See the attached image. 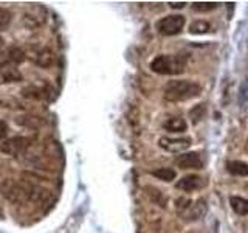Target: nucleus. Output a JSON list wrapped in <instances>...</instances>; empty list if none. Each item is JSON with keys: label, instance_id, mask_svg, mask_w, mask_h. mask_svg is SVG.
Masks as SVG:
<instances>
[{"label": "nucleus", "instance_id": "7", "mask_svg": "<svg viewBox=\"0 0 248 233\" xmlns=\"http://www.w3.org/2000/svg\"><path fill=\"white\" fill-rule=\"evenodd\" d=\"M25 61V51L19 47H8V49H0V67L5 66H17Z\"/></svg>", "mask_w": 248, "mask_h": 233}, {"label": "nucleus", "instance_id": "18", "mask_svg": "<svg viewBox=\"0 0 248 233\" xmlns=\"http://www.w3.org/2000/svg\"><path fill=\"white\" fill-rule=\"evenodd\" d=\"M36 62L41 67H48L51 62H53V53L50 51V50H44V51H41L39 53V56H37V59H36Z\"/></svg>", "mask_w": 248, "mask_h": 233}, {"label": "nucleus", "instance_id": "23", "mask_svg": "<svg viewBox=\"0 0 248 233\" xmlns=\"http://www.w3.org/2000/svg\"><path fill=\"white\" fill-rule=\"evenodd\" d=\"M6 134H8V126L3 121H0V138H5Z\"/></svg>", "mask_w": 248, "mask_h": 233}, {"label": "nucleus", "instance_id": "13", "mask_svg": "<svg viewBox=\"0 0 248 233\" xmlns=\"http://www.w3.org/2000/svg\"><path fill=\"white\" fill-rule=\"evenodd\" d=\"M16 123L20 124V126L30 128V129H37L44 124L41 116H34V115H20L16 118Z\"/></svg>", "mask_w": 248, "mask_h": 233}, {"label": "nucleus", "instance_id": "3", "mask_svg": "<svg viewBox=\"0 0 248 233\" xmlns=\"http://www.w3.org/2000/svg\"><path fill=\"white\" fill-rule=\"evenodd\" d=\"M186 62L182 54H160L151 62V70L158 75H180L186 70Z\"/></svg>", "mask_w": 248, "mask_h": 233}, {"label": "nucleus", "instance_id": "17", "mask_svg": "<svg viewBox=\"0 0 248 233\" xmlns=\"http://www.w3.org/2000/svg\"><path fill=\"white\" fill-rule=\"evenodd\" d=\"M219 6L217 2H194L191 3V8L194 11H199V13H208V11H213L216 8Z\"/></svg>", "mask_w": 248, "mask_h": 233}, {"label": "nucleus", "instance_id": "21", "mask_svg": "<svg viewBox=\"0 0 248 233\" xmlns=\"http://www.w3.org/2000/svg\"><path fill=\"white\" fill-rule=\"evenodd\" d=\"M203 112H205L203 104H197V106L194 107L192 111L189 112V116L192 118V123H194V124H197V123H199V120L202 118V115H203Z\"/></svg>", "mask_w": 248, "mask_h": 233}, {"label": "nucleus", "instance_id": "14", "mask_svg": "<svg viewBox=\"0 0 248 233\" xmlns=\"http://www.w3.org/2000/svg\"><path fill=\"white\" fill-rule=\"evenodd\" d=\"M163 128L169 132H185L186 128H188V124H186V121L180 118V116H172V118H168L163 123Z\"/></svg>", "mask_w": 248, "mask_h": 233}, {"label": "nucleus", "instance_id": "20", "mask_svg": "<svg viewBox=\"0 0 248 233\" xmlns=\"http://www.w3.org/2000/svg\"><path fill=\"white\" fill-rule=\"evenodd\" d=\"M22 95L25 97V98H31V100H41V97H42V90H41V89H37V87H34V85H30V87H27V89H23V90H22Z\"/></svg>", "mask_w": 248, "mask_h": 233}, {"label": "nucleus", "instance_id": "19", "mask_svg": "<svg viewBox=\"0 0 248 233\" xmlns=\"http://www.w3.org/2000/svg\"><path fill=\"white\" fill-rule=\"evenodd\" d=\"M11 19H13L11 11L6 10V8H0V30L8 28V25L11 23Z\"/></svg>", "mask_w": 248, "mask_h": 233}, {"label": "nucleus", "instance_id": "8", "mask_svg": "<svg viewBox=\"0 0 248 233\" xmlns=\"http://www.w3.org/2000/svg\"><path fill=\"white\" fill-rule=\"evenodd\" d=\"M175 163L182 169H200L203 166V160L199 152H183L175 159Z\"/></svg>", "mask_w": 248, "mask_h": 233}, {"label": "nucleus", "instance_id": "24", "mask_svg": "<svg viewBox=\"0 0 248 233\" xmlns=\"http://www.w3.org/2000/svg\"><path fill=\"white\" fill-rule=\"evenodd\" d=\"M169 5L172 6V8H183L186 3L185 2H178V3H174V2H169Z\"/></svg>", "mask_w": 248, "mask_h": 233}, {"label": "nucleus", "instance_id": "22", "mask_svg": "<svg viewBox=\"0 0 248 233\" xmlns=\"http://www.w3.org/2000/svg\"><path fill=\"white\" fill-rule=\"evenodd\" d=\"M239 98H240V101H248V76L244 80V83L240 84Z\"/></svg>", "mask_w": 248, "mask_h": 233}, {"label": "nucleus", "instance_id": "9", "mask_svg": "<svg viewBox=\"0 0 248 233\" xmlns=\"http://www.w3.org/2000/svg\"><path fill=\"white\" fill-rule=\"evenodd\" d=\"M175 186L178 190H183V191H196L203 186V179L197 174H189V176L182 177L180 181L175 183Z\"/></svg>", "mask_w": 248, "mask_h": 233}, {"label": "nucleus", "instance_id": "16", "mask_svg": "<svg viewBox=\"0 0 248 233\" xmlns=\"http://www.w3.org/2000/svg\"><path fill=\"white\" fill-rule=\"evenodd\" d=\"M152 176L160 179V181L170 182V181H174V179H175L177 173H175L174 169H170V168H158V169L152 171Z\"/></svg>", "mask_w": 248, "mask_h": 233}, {"label": "nucleus", "instance_id": "11", "mask_svg": "<svg viewBox=\"0 0 248 233\" xmlns=\"http://www.w3.org/2000/svg\"><path fill=\"white\" fill-rule=\"evenodd\" d=\"M227 171L231 176L247 177L248 176V163L240 162V160H230V162H227Z\"/></svg>", "mask_w": 248, "mask_h": 233}, {"label": "nucleus", "instance_id": "12", "mask_svg": "<svg viewBox=\"0 0 248 233\" xmlns=\"http://www.w3.org/2000/svg\"><path fill=\"white\" fill-rule=\"evenodd\" d=\"M230 205L232 212L239 216H248V199L240 198V196H231L230 198Z\"/></svg>", "mask_w": 248, "mask_h": 233}, {"label": "nucleus", "instance_id": "25", "mask_svg": "<svg viewBox=\"0 0 248 233\" xmlns=\"http://www.w3.org/2000/svg\"><path fill=\"white\" fill-rule=\"evenodd\" d=\"M3 44H5V41H3V37H2V36H0V49H2V47H3Z\"/></svg>", "mask_w": 248, "mask_h": 233}, {"label": "nucleus", "instance_id": "2", "mask_svg": "<svg viewBox=\"0 0 248 233\" xmlns=\"http://www.w3.org/2000/svg\"><path fill=\"white\" fill-rule=\"evenodd\" d=\"M200 93H202L200 84L186 80H175V81H169L165 85L163 98L169 101V103H182V101H188L199 97Z\"/></svg>", "mask_w": 248, "mask_h": 233}, {"label": "nucleus", "instance_id": "4", "mask_svg": "<svg viewBox=\"0 0 248 233\" xmlns=\"http://www.w3.org/2000/svg\"><path fill=\"white\" fill-rule=\"evenodd\" d=\"M185 27V17L180 14H170L157 22V31L163 36L178 34Z\"/></svg>", "mask_w": 248, "mask_h": 233}, {"label": "nucleus", "instance_id": "5", "mask_svg": "<svg viewBox=\"0 0 248 233\" xmlns=\"http://www.w3.org/2000/svg\"><path fill=\"white\" fill-rule=\"evenodd\" d=\"M30 143H31V140L28 137L8 138L3 143H0V152H3L6 155H19L23 151L28 150Z\"/></svg>", "mask_w": 248, "mask_h": 233}, {"label": "nucleus", "instance_id": "6", "mask_svg": "<svg viewBox=\"0 0 248 233\" xmlns=\"http://www.w3.org/2000/svg\"><path fill=\"white\" fill-rule=\"evenodd\" d=\"M192 140L189 137H178V138H170V137H161L160 138V148L161 150H165L168 152H172V154H177V152H183L186 151L188 148L191 146Z\"/></svg>", "mask_w": 248, "mask_h": 233}, {"label": "nucleus", "instance_id": "1", "mask_svg": "<svg viewBox=\"0 0 248 233\" xmlns=\"http://www.w3.org/2000/svg\"><path fill=\"white\" fill-rule=\"evenodd\" d=\"M0 194L11 204H28V202H44L48 198V191L30 183L27 181L5 179L0 183Z\"/></svg>", "mask_w": 248, "mask_h": 233}, {"label": "nucleus", "instance_id": "10", "mask_svg": "<svg viewBox=\"0 0 248 233\" xmlns=\"http://www.w3.org/2000/svg\"><path fill=\"white\" fill-rule=\"evenodd\" d=\"M22 81V73L16 66H5L0 67V84H8V83H19Z\"/></svg>", "mask_w": 248, "mask_h": 233}, {"label": "nucleus", "instance_id": "15", "mask_svg": "<svg viewBox=\"0 0 248 233\" xmlns=\"http://www.w3.org/2000/svg\"><path fill=\"white\" fill-rule=\"evenodd\" d=\"M209 30H211V25H209V22H206L203 19L194 20L189 25V33L191 34H205V33H208Z\"/></svg>", "mask_w": 248, "mask_h": 233}]
</instances>
